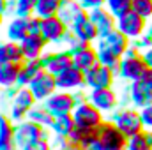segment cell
<instances>
[{"label":"cell","instance_id":"obj_8","mask_svg":"<svg viewBox=\"0 0 152 150\" xmlns=\"http://www.w3.org/2000/svg\"><path fill=\"white\" fill-rule=\"evenodd\" d=\"M78 101H76V95L73 92H67V90H57L55 94H51L46 101H44V106L50 110V113L53 117H60V115H71L73 110L76 108Z\"/></svg>","mask_w":152,"mask_h":150},{"label":"cell","instance_id":"obj_6","mask_svg":"<svg viewBox=\"0 0 152 150\" xmlns=\"http://www.w3.org/2000/svg\"><path fill=\"white\" fill-rule=\"evenodd\" d=\"M117 30L122 32L126 37H129L131 41H138L140 37H143L149 30V23L145 18H142L140 14H136L134 11L120 16L117 20Z\"/></svg>","mask_w":152,"mask_h":150},{"label":"cell","instance_id":"obj_34","mask_svg":"<svg viewBox=\"0 0 152 150\" xmlns=\"http://www.w3.org/2000/svg\"><path fill=\"white\" fill-rule=\"evenodd\" d=\"M133 11L147 21L152 20V0H133Z\"/></svg>","mask_w":152,"mask_h":150},{"label":"cell","instance_id":"obj_9","mask_svg":"<svg viewBox=\"0 0 152 150\" xmlns=\"http://www.w3.org/2000/svg\"><path fill=\"white\" fill-rule=\"evenodd\" d=\"M28 88L36 95L37 103H44L51 94H55L58 90V87H57V76L51 74L46 69H42L41 73H37V74L34 76V79L30 81Z\"/></svg>","mask_w":152,"mask_h":150},{"label":"cell","instance_id":"obj_25","mask_svg":"<svg viewBox=\"0 0 152 150\" xmlns=\"http://www.w3.org/2000/svg\"><path fill=\"white\" fill-rule=\"evenodd\" d=\"M27 120L37 124V125L44 127V129H50L51 124H53V120H55V117H53V115L50 113V110L44 106V103H41V104H36V106L28 111Z\"/></svg>","mask_w":152,"mask_h":150},{"label":"cell","instance_id":"obj_7","mask_svg":"<svg viewBox=\"0 0 152 150\" xmlns=\"http://www.w3.org/2000/svg\"><path fill=\"white\" fill-rule=\"evenodd\" d=\"M69 34H71L69 25L64 23V20L58 14L41 20V36L48 41V44L66 42V39L69 37Z\"/></svg>","mask_w":152,"mask_h":150},{"label":"cell","instance_id":"obj_35","mask_svg":"<svg viewBox=\"0 0 152 150\" xmlns=\"http://www.w3.org/2000/svg\"><path fill=\"white\" fill-rule=\"evenodd\" d=\"M9 117H11L16 124H20V122L27 120V117H28V110H25V108H21V106H18V104H12V106H11V113H9Z\"/></svg>","mask_w":152,"mask_h":150},{"label":"cell","instance_id":"obj_22","mask_svg":"<svg viewBox=\"0 0 152 150\" xmlns=\"http://www.w3.org/2000/svg\"><path fill=\"white\" fill-rule=\"evenodd\" d=\"M99 42L101 44H104L106 48H110L112 51H115L117 55H120V57H124L126 53H127V50L131 48V39L126 37L122 32H118L117 28H115L112 34H108L106 37H101L99 39Z\"/></svg>","mask_w":152,"mask_h":150},{"label":"cell","instance_id":"obj_27","mask_svg":"<svg viewBox=\"0 0 152 150\" xmlns=\"http://www.w3.org/2000/svg\"><path fill=\"white\" fill-rule=\"evenodd\" d=\"M83 5L80 0H64L62 5H60V11H58V16L64 20V23H67L71 27V23L75 21L76 18L83 12Z\"/></svg>","mask_w":152,"mask_h":150},{"label":"cell","instance_id":"obj_37","mask_svg":"<svg viewBox=\"0 0 152 150\" xmlns=\"http://www.w3.org/2000/svg\"><path fill=\"white\" fill-rule=\"evenodd\" d=\"M25 150H53V143L48 138H41L39 141H36L34 145H30L28 149H25Z\"/></svg>","mask_w":152,"mask_h":150},{"label":"cell","instance_id":"obj_42","mask_svg":"<svg viewBox=\"0 0 152 150\" xmlns=\"http://www.w3.org/2000/svg\"><path fill=\"white\" fill-rule=\"evenodd\" d=\"M2 23H4V12L0 11V27H2Z\"/></svg>","mask_w":152,"mask_h":150},{"label":"cell","instance_id":"obj_16","mask_svg":"<svg viewBox=\"0 0 152 150\" xmlns=\"http://www.w3.org/2000/svg\"><path fill=\"white\" fill-rule=\"evenodd\" d=\"M0 150H18L16 122L4 113H0Z\"/></svg>","mask_w":152,"mask_h":150},{"label":"cell","instance_id":"obj_31","mask_svg":"<svg viewBox=\"0 0 152 150\" xmlns=\"http://www.w3.org/2000/svg\"><path fill=\"white\" fill-rule=\"evenodd\" d=\"M12 104H18V106L30 111L37 104V99H36V95L32 94V90L28 87H18V90H16V94L12 97Z\"/></svg>","mask_w":152,"mask_h":150},{"label":"cell","instance_id":"obj_23","mask_svg":"<svg viewBox=\"0 0 152 150\" xmlns=\"http://www.w3.org/2000/svg\"><path fill=\"white\" fill-rule=\"evenodd\" d=\"M76 129L75 118L73 115H60V117H55L50 131L53 133V136L57 138H69L73 134V131Z\"/></svg>","mask_w":152,"mask_h":150},{"label":"cell","instance_id":"obj_40","mask_svg":"<svg viewBox=\"0 0 152 150\" xmlns=\"http://www.w3.org/2000/svg\"><path fill=\"white\" fill-rule=\"evenodd\" d=\"M142 57H143V60H145L147 67H151V69H152V46L142 51Z\"/></svg>","mask_w":152,"mask_h":150},{"label":"cell","instance_id":"obj_3","mask_svg":"<svg viewBox=\"0 0 152 150\" xmlns=\"http://www.w3.org/2000/svg\"><path fill=\"white\" fill-rule=\"evenodd\" d=\"M71 115L75 118L76 127H81V129H97L104 122V113L97 110L90 101L78 103Z\"/></svg>","mask_w":152,"mask_h":150},{"label":"cell","instance_id":"obj_36","mask_svg":"<svg viewBox=\"0 0 152 150\" xmlns=\"http://www.w3.org/2000/svg\"><path fill=\"white\" fill-rule=\"evenodd\" d=\"M140 115H142V122H143L145 129H152V103L147 104L145 108H142Z\"/></svg>","mask_w":152,"mask_h":150},{"label":"cell","instance_id":"obj_15","mask_svg":"<svg viewBox=\"0 0 152 150\" xmlns=\"http://www.w3.org/2000/svg\"><path fill=\"white\" fill-rule=\"evenodd\" d=\"M57 87H58V90H67V92L78 90V88L85 87V73L75 66H71L64 73L57 74Z\"/></svg>","mask_w":152,"mask_h":150},{"label":"cell","instance_id":"obj_20","mask_svg":"<svg viewBox=\"0 0 152 150\" xmlns=\"http://www.w3.org/2000/svg\"><path fill=\"white\" fill-rule=\"evenodd\" d=\"M5 36H7L9 41H16V42H21L27 36H30V30H28V16H18L16 14L7 23Z\"/></svg>","mask_w":152,"mask_h":150},{"label":"cell","instance_id":"obj_39","mask_svg":"<svg viewBox=\"0 0 152 150\" xmlns=\"http://www.w3.org/2000/svg\"><path fill=\"white\" fill-rule=\"evenodd\" d=\"M140 81H142V83H145V85L152 90V69H151V67H147V71H145L143 76L140 78Z\"/></svg>","mask_w":152,"mask_h":150},{"label":"cell","instance_id":"obj_11","mask_svg":"<svg viewBox=\"0 0 152 150\" xmlns=\"http://www.w3.org/2000/svg\"><path fill=\"white\" fill-rule=\"evenodd\" d=\"M115 71L108 66L97 64L94 66L90 71L85 73V87H88V90L94 88H110L115 81Z\"/></svg>","mask_w":152,"mask_h":150},{"label":"cell","instance_id":"obj_14","mask_svg":"<svg viewBox=\"0 0 152 150\" xmlns=\"http://www.w3.org/2000/svg\"><path fill=\"white\" fill-rule=\"evenodd\" d=\"M88 14H90V20L94 21V25L97 27L99 39L106 37L108 34H112L115 28H117V18L106 9V5L88 11Z\"/></svg>","mask_w":152,"mask_h":150},{"label":"cell","instance_id":"obj_2","mask_svg":"<svg viewBox=\"0 0 152 150\" xmlns=\"http://www.w3.org/2000/svg\"><path fill=\"white\" fill-rule=\"evenodd\" d=\"M145 71H147V64L142 57V50L134 42H131V48L122 57V62L118 67V76H120V79L133 83V81H138Z\"/></svg>","mask_w":152,"mask_h":150},{"label":"cell","instance_id":"obj_4","mask_svg":"<svg viewBox=\"0 0 152 150\" xmlns=\"http://www.w3.org/2000/svg\"><path fill=\"white\" fill-rule=\"evenodd\" d=\"M112 120L124 133V136H127V138H131V136H134V134H138L145 129V125L142 122L140 110H136V108H122V110L113 113Z\"/></svg>","mask_w":152,"mask_h":150},{"label":"cell","instance_id":"obj_38","mask_svg":"<svg viewBox=\"0 0 152 150\" xmlns=\"http://www.w3.org/2000/svg\"><path fill=\"white\" fill-rule=\"evenodd\" d=\"M83 9L85 11H92V9H97V7H103L106 4V0H80Z\"/></svg>","mask_w":152,"mask_h":150},{"label":"cell","instance_id":"obj_12","mask_svg":"<svg viewBox=\"0 0 152 150\" xmlns=\"http://www.w3.org/2000/svg\"><path fill=\"white\" fill-rule=\"evenodd\" d=\"M71 34L76 36L78 39L92 44L96 41H99V32H97V27L94 25V21L90 20V14L88 11H83L75 21L71 23Z\"/></svg>","mask_w":152,"mask_h":150},{"label":"cell","instance_id":"obj_18","mask_svg":"<svg viewBox=\"0 0 152 150\" xmlns=\"http://www.w3.org/2000/svg\"><path fill=\"white\" fill-rule=\"evenodd\" d=\"M127 95H129V101L134 108H145L147 104L152 103V90L145 85L142 83L140 79L138 81H133L129 83V88H127Z\"/></svg>","mask_w":152,"mask_h":150},{"label":"cell","instance_id":"obj_30","mask_svg":"<svg viewBox=\"0 0 152 150\" xmlns=\"http://www.w3.org/2000/svg\"><path fill=\"white\" fill-rule=\"evenodd\" d=\"M62 2L64 0H37V5H36L34 14L39 16L41 20L50 18V16H57L58 11H60Z\"/></svg>","mask_w":152,"mask_h":150},{"label":"cell","instance_id":"obj_32","mask_svg":"<svg viewBox=\"0 0 152 150\" xmlns=\"http://www.w3.org/2000/svg\"><path fill=\"white\" fill-rule=\"evenodd\" d=\"M104 5L117 20L133 11V0H106Z\"/></svg>","mask_w":152,"mask_h":150},{"label":"cell","instance_id":"obj_5","mask_svg":"<svg viewBox=\"0 0 152 150\" xmlns=\"http://www.w3.org/2000/svg\"><path fill=\"white\" fill-rule=\"evenodd\" d=\"M41 138H48L50 140V129H44L37 124L30 122V120H23L20 124H16V145L18 150H25L30 145H34Z\"/></svg>","mask_w":152,"mask_h":150},{"label":"cell","instance_id":"obj_1","mask_svg":"<svg viewBox=\"0 0 152 150\" xmlns=\"http://www.w3.org/2000/svg\"><path fill=\"white\" fill-rule=\"evenodd\" d=\"M127 140L113 120H104L97 127V138L90 150H127Z\"/></svg>","mask_w":152,"mask_h":150},{"label":"cell","instance_id":"obj_21","mask_svg":"<svg viewBox=\"0 0 152 150\" xmlns=\"http://www.w3.org/2000/svg\"><path fill=\"white\" fill-rule=\"evenodd\" d=\"M99 64V55H97V48L96 46H87L85 50H81L80 53H76L73 55V66L78 67L80 71H83V73H87V71H90L94 66H97Z\"/></svg>","mask_w":152,"mask_h":150},{"label":"cell","instance_id":"obj_19","mask_svg":"<svg viewBox=\"0 0 152 150\" xmlns=\"http://www.w3.org/2000/svg\"><path fill=\"white\" fill-rule=\"evenodd\" d=\"M25 53L20 42L16 41H4L0 42V64H23Z\"/></svg>","mask_w":152,"mask_h":150},{"label":"cell","instance_id":"obj_26","mask_svg":"<svg viewBox=\"0 0 152 150\" xmlns=\"http://www.w3.org/2000/svg\"><path fill=\"white\" fill-rule=\"evenodd\" d=\"M42 71L41 60H25L20 69V78H18V87H28L34 76Z\"/></svg>","mask_w":152,"mask_h":150},{"label":"cell","instance_id":"obj_29","mask_svg":"<svg viewBox=\"0 0 152 150\" xmlns=\"http://www.w3.org/2000/svg\"><path fill=\"white\" fill-rule=\"evenodd\" d=\"M127 150H152V129H143L131 136L127 140Z\"/></svg>","mask_w":152,"mask_h":150},{"label":"cell","instance_id":"obj_10","mask_svg":"<svg viewBox=\"0 0 152 150\" xmlns=\"http://www.w3.org/2000/svg\"><path fill=\"white\" fill-rule=\"evenodd\" d=\"M42 69L50 71L51 74H60L66 69L73 66V53L69 50H60V51H46L41 57Z\"/></svg>","mask_w":152,"mask_h":150},{"label":"cell","instance_id":"obj_43","mask_svg":"<svg viewBox=\"0 0 152 150\" xmlns=\"http://www.w3.org/2000/svg\"><path fill=\"white\" fill-rule=\"evenodd\" d=\"M147 34H149V36H151V37H152V23H151V25H149V30H147Z\"/></svg>","mask_w":152,"mask_h":150},{"label":"cell","instance_id":"obj_17","mask_svg":"<svg viewBox=\"0 0 152 150\" xmlns=\"http://www.w3.org/2000/svg\"><path fill=\"white\" fill-rule=\"evenodd\" d=\"M20 44L23 48V53H25L27 60H41V57L46 53V48H48V41L41 34L27 36Z\"/></svg>","mask_w":152,"mask_h":150},{"label":"cell","instance_id":"obj_28","mask_svg":"<svg viewBox=\"0 0 152 150\" xmlns=\"http://www.w3.org/2000/svg\"><path fill=\"white\" fill-rule=\"evenodd\" d=\"M97 55H99V64L103 66H108L115 71V74H118V67H120V62H122V57L117 55L115 51H112L110 48H106L104 44H101L97 41Z\"/></svg>","mask_w":152,"mask_h":150},{"label":"cell","instance_id":"obj_13","mask_svg":"<svg viewBox=\"0 0 152 150\" xmlns=\"http://www.w3.org/2000/svg\"><path fill=\"white\" fill-rule=\"evenodd\" d=\"M87 101H90L103 113H112L118 106V94L113 88H94L87 94Z\"/></svg>","mask_w":152,"mask_h":150},{"label":"cell","instance_id":"obj_24","mask_svg":"<svg viewBox=\"0 0 152 150\" xmlns=\"http://www.w3.org/2000/svg\"><path fill=\"white\" fill-rule=\"evenodd\" d=\"M20 69L21 64H0V87L2 88L18 87Z\"/></svg>","mask_w":152,"mask_h":150},{"label":"cell","instance_id":"obj_41","mask_svg":"<svg viewBox=\"0 0 152 150\" xmlns=\"http://www.w3.org/2000/svg\"><path fill=\"white\" fill-rule=\"evenodd\" d=\"M5 7H7V0H0V11L2 12L5 11Z\"/></svg>","mask_w":152,"mask_h":150},{"label":"cell","instance_id":"obj_33","mask_svg":"<svg viewBox=\"0 0 152 150\" xmlns=\"http://www.w3.org/2000/svg\"><path fill=\"white\" fill-rule=\"evenodd\" d=\"M37 0H14V11L18 16H32Z\"/></svg>","mask_w":152,"mask_h":150}]
</instances>
